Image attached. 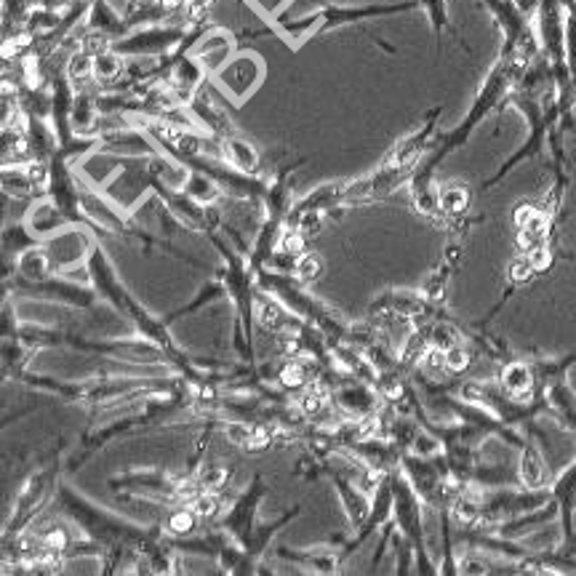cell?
<instances>
[{"mask_svg":"<svg viewBox=\"0 0 576 576\" xmlns=\"http://www.w3.org/2000/svg\"><path fill=\"white\" fill-rule=\"evenodd\" d=\"M539 54L542 51H523V48H520V51H499V59H496L492 70H488L486 81H483L481 89H477L468 115H464L449 134L435 137L433 147L427 150V155L422 158V163L416 165L412 180H408V195H412V204L422 217L433 219V222L446 227L443 214H440L438 206L435 174H438V169L443 165L446 158L453 155L457 150H462V147L473 139L477 126H481L488 115L496 113V110L507 107V96L512 94V89L518 85L520 78L526 76V70L537 62Z\"/></svg>","mask_w":576,"mask_h":576,"instance_id":"cell-1","label":"cell"},{"mask_svg":"<svg viewBox=\"0 0 576 576\" xmlns=\"http://www.w3.org/2000/svg\"><path fill=\"white\" fill-rule=\"evenodd\" d=\"M54 505L83 531L85 539L104 548L102 566L107 574L120 572V568H139V557L163 539V526H142L120 518L85 499L67 483H59Z\"/></svg>","mask_w":576,"mask_h":576,"instance_id":"cell-2","label":"cell"},{"mask_svg":"<svg viewBox=\"0 0 576 576\" xmlns=\"http://www.w3.org/2000/svg\"><path fill=\"white\" fill-rule=\"evenodd\" d=\"M20 382L46 392V395L62 398L67 403L110 408L120 401H139V398L174 392L182 384V377L180 373H165V377H115V373H107V377H85L72 382V379L46 377V373H33L27 369Z\"/></svg>","mask_w":576,"mask_h":576,"instance_id":"cell-3","label":"cell"},{"mask_svg":"<svg viewBox=\"0 0 576 576\" xmlns=\"http://www.w3.org/2000/svg\"><path fill=\"white\" fill-rule=\"evenodd\" d=\"M206 238L208 243L217 249L219 260H222V265L217 267V278L222 280L227 302H230L232 312H235V318H232V350H235L241 364L254 366L256 364V347H254L256 293H260L256 273L254 267L249 265V256L224 235L222 224H219L214 232H208Z\"/></svg>","mask_w":576,"mask_h":576,"instance_id":"cell-4","label":"cell"},{"mask_svg":"<svg viewBox=\"0 0 576 576\" xmlns=\"http://www.w3.org/2000/svg\"><path fill=\"white\" fill-rule=\"evenodd\" d=\"M20 339L24 345L33 347L35 353L46 350V347H65V350H76L83 355H96V358L118 360V364H134V366H152V369H169L165 355L161 347L152 342L142 339H89L85 334H76L70 329H54V326H38V323H22ZM171 371V369H169Z\"/></svg>","mask_w":576,"mask_h":576,"instance_id":"cell-5","label":"cell"},{"mask_svg":"<svg viewBox=\"0 0 576 576\" xmlns=\"http://www.w3.org/2000/svg\"><path fill=\"white\" fill-rule=\"evenodd\" d=\"M419 9L416 0H401V3H369V5H321L308 16L299 20H286V16H275L273 33L280 35L293 48L302 46L304 41L318 38V35L334 33V30L353 27V24H364L371 20H382V16L408 14V11Z\"/></svg>","mask_w":576,"mask_h":576,"instance_id":"cell-6","label":"cell"},{"mask_svg":"<svg viewBox=\"0 0 576 576\" xmlns=\"http://www.w3.org/2000/svg\"><path fill=\"white\" fill-rule=\"evenodd\" d=\"M256 284H260L262 291H267L269 297L278 299L291 315H297L302 323H308V326L326 334L329 342H347V336H350L353 323H347L345 318L336 310H331L326 302L312 297L308 286L299 284L293 275L275 273V269H260V273H256Z\"/></svg>","mask_w":576,"mask_h":576,"instance_id":"cell-7","label":"cell"},{"mask_svg":"<svg viewBox=\"0 0 576 576\" xmlns=\"http://www.w3.org/2000/svg\"><path fill=\"white\" fill-rule=\"evenodd\" d=\"M83 211L85 217L91 219V224H94L96 238H120V241L137 243L139 249L147 251V254H150V251H163V254L174 256V260L182 262V265L206 269V265L198 260V256H189L187 251L176 249L174 243L165 241V238L142 230L139 222H134L128 214L120 211V206H113L104 195L94 193V189L89 187H83Z\"/></svg>","mask_w":576,"mask_h":576,"instance_id":"cell-8","label":"cell"},{"mask_svg":"<svg viewBox=\"0 0 576 576\" xmlns=\"http://www.w3.org/2000/svg\"><path fill=\"white\" fill-rule=\"evenodd\" d=\"M107 488L120 499H150L161 505H189L204 494V486L193 470L187 475H171L165 470H126V473L110 475Z\"/></svg>","mask_w":576,"mask_h":576,"instance_id":"cell-9","label":"cell"},{"mask_svg":"<svg viewBox=\"0 0 576 576\" xmlns=\"http://www.w3.org/2000/svg\"><path fill=\"white\" fill-rule=\"evenodd\" d=\"M65 440L57 446V451L41 464L38 470H33L24 477L20 494H16L14 507H11L9 520H5V529L0 531L3 537H20L24 531H30V526L38 520V515L46 510L48 505H54V496H57L59 483H62L65 473Z\"/></svg>","mask_w":576,"mask_h":576,"instance_id":"cell-10","label":"cell"},{"mask_svg":"<svg viewBox=\"0 0 576 576\" xmlns=\"http://www.w3.org/2000/svg\"><path fill=\"white\" fill-rule=\"evenodd\" d=\"M451 390L457 392L459 398H464V401H470V403H475V406L492 412L496 419L505 422L507 427H515V430H531V433H537L539 438H544V435L537 430V425L542 416H550L548 398L518 401V398L507 395V392L502 388H496V384L477 382V379H464V382L451 384Z\"/></svg>","mask_w":576,"mask_h":576,"instance_id":"cell-11","label":"cell"},{"mask_svg":"<svg viewBox=\"0 0 576 576\" xmlns=\"http://www.w3.org/2000/svg\"><path fill=\"white\" fill-rule=\"evenodd\" d=\"M390 486H392V526L395 531L412 544L414 550V572L416 574H438V566L433 563L430 550H427L425 534V502L414 492L408 477L401 473V468L392 470Z\"/></svg>","mask_w":576,"mask_h":576,"instance_id":"cell-12","label":"cell"},{"mask_svg":"<svg viewBox=\"0 0 576 576\" xmlns=\"http://www.w3.org/2000/svg\"><path fill=\"white\" fill-rule=\"evenodd\" d=\"M189 22H158L131 30L113 43L115 51L126 59H163L187 41Z\"/></svg>","mask_w":576,"mask_h":576,"instance_id":"cell-13","label":"cell"},{"mask_svg":"<svg viewBox=\"0 0 576 576\" xmlns=\"http://www.w3.org/2000/svg\"><path fill=\"white\" fill-rule=\"evenodd\" d=\"M269 494V486L265 475L256 473L251 477L246 492L238 496L227 510L219 515V520L214 526L222 529L227 537L235 544H241L243 550L251 548V539H254L256 529H260V505L262 499Z\"/></svg>","mask_w":576,"mask_h":576,"instance_id":"cell-14","label":"cell"},{"mask_svg":"<svg viewBox=\"0 0 576 576\" xmlns=\"http://www.w3.org/2000/svg\"><path fill=\"white\" fill-rule=\"evenodd\" d=\"M14 297L22 299H35V302H54V304H65V308L72 310H94L96 302H100V293L94 288L76 284V280H67L51 275L46 280H24L20 275H14Z\"/></svg>","mask_w":576,"mask_h":576,"instance_id":"cell-15","label":"cell"},{"mask_svg":"<svg viewBox=\"0 0 576 576\" xmlns=\"http://www.w3.org/2000/svg\"><path fill=\"white\" fill-rule=\"evenodd\" d=\"M83 267H85V275H89L91 288L100 293V299H104L110 308L118 312V318H128V312L134 310V304H137L139 299L128 291L124 280H120L118 269H115L113 265V260L104 254V249L96 241L91 243Z\"/></svg>","mask_w":576,"mask_h":576,"instance_id":"cell-16","label":"cell"},{"mask_svg":"<svg viewBox=\"0 0 576 576\" xmlns=\"http://www.w3.org/2000/svg\"><path fill=\"white\" fill-rule=\"evenodd\" d=\"M499 388L518 401L544 398L548 388V360L507 358L499 364Z\"/></svg>","mask_w":576,"mask_h":576,"instance_id":"cell-17","label":"cell"},{"mask_svg":"<svg viewBox=\"0 0 576 576\" xmlns=\"http://www.w3.org/2000/svg\"><path fill=\"white\" fill-rule=\"evenodd\" d=\"M329 395L336 412L345 416V419H371V416H377L384 408L379 390L373 384L364 382V379L350 377V373H345L329 390Z\"/></svg>","mask_w":576,"mask_h":576,"instance_id":"cell-18","label":"cell"},{"mask_svg":"<svg viewBox=\"0 0 576 576\" xmlns=\"http://www.w3.org/2000/svg\"><path fill=\"white\" fill-rule=\"evenodd\" d=\"M214 78L232 102L241 104L265 81V62L251 51L235 54V57L227 59L224 67L214 72Z\"/></svg>","mask_w":576,"mask_h":576,"instance_id":"cell-19","label":"cell"},{"mask_svg":"<svg viewBox=\"0 0 576 576\" xmlns=\"http://www.w3.org/2000/svg\"><path fill=\"white\" fill-rule=\"evenodd\" d=\"M185 110L189 118H193V124H198L208 134V137L219 139V142L227 137H232V134H238V128L235 124H232L230 115H227V110L217 100H214V94L208 91V83L185 104Z\"/></svg>","mask_w":576,"mask_h":576,"instance_id":"cell-20","label":"cell"},{"mask_svg":"<svg viewBox=\"0 0 576 576\" xmlns=\"http://www.w3.org/2000/svg\"><path fill=\"white\" fill-rule=\"evenodd\" d=\"M550 494L557 505V520H561V548L576 539V459L550 483Z\"/></svg>","mask_w":576,"mask_h":576,"instance_id":"cell-21","label":"cell"},{"mask_svg":"<svg viewBox=\"0 0 576 576\" xmlns=\"http://www.w3.org/2000/svg\"><path fill=\"white\" fill-rule=\"evenodd\" d=\"M568 371H561L553 360H548V388H544V398H548L550 416H555L566 430L576 435V392L568 384Z\"/></svg>","mask_w":576,"mask_h":576,"instance_id":"cell-22","label":"cell"},{"mask_svg":"<svg viewBox=\"0 0 576 576\" xmlns=\"http://www.w3.org/2000/svg\"><path fill=\"white\" fill-rule=\"evenodd\" d=\"M275 555L280 561L291 563V566L304 568L310 574H339L342 553L334 542L329 548H310V550H291V548H275Z\"/></svg>","mask_w":576,"mask_h":576,"instance_id":"cell-23","label":"cell"},{"mask_svg":"<svg viewBox=\"0 0 576 576\" xmlns=\"http://www.w3.org/2000/svg\"><path fill=\"white\" fill-rule=\"evenodd\" d=\"M193 54L198 57V62L206 67L208 76H214V72L219 70V67H224V62L230 57H235L238 54V41L232 38L230 33H222V30L211 27L208 33L195 43Z\"/></svg>","mask_w":576,"mask_h":576,"instance_id":"cell-24","label":"cell"},{"mask_svg":"<svg viewBox=\"0 0 576 576\" xmlns=\"http://www.w3.org/2000/svg\"><path fill=\"white\" fill-rule=\"evenodd\" d=\"M24 222H27L30 232H33L35 238H41L43 243L51 241L54 235H59V232L70 230L72 227L70 219H67L65 214L46 198V195L30 204V211L27 217H24Z\"/></svg>","mask_w":576,"mask_h":576,"instance_id":"cell-25","label":"cell"},{"mask_svg":"<svg viewBox=\"0 0 576 576\" xmlns=\"http://www.w3.org/2000/svg\"><path fill=\"white\" fill-rule=\"evenodd\" d=\"M83 27L94 30V33L104 35V38H110L113 43L131 33L126 16L118 14V11L110 5V0H91L89 11H85Z\"/></svg>","mask_w":576,"mask_h":576,"instance_id":"cell-26","label":"cell"},{"mask_svg":"<svg viewBox=\"0 0 576 576\" xmlns=\"http://www.w3.org/2000/svg\"><path fill=\"white\" fill-rule=\"evenodd\" d=\"M520 462H518V483L523 488H544L550 486L548 475V462H544V453L539 449L534 440H526L520 446Z\"/></svg>","mask_w":576,"mask_h":576,"instance_id":"cell-27","label":"cell"},{"mask_svg":"<svg viewBox=\"0 0 576 576\" xmlns=\"http://www.w3.org/2000/svg\"><path fill=\"white\" fill-rule=\"evenodd\" d=\"M219 147H222V158L232 165V169L243 171V174H262L260 150H256V147L251 145L246 137H241V134H232V137L222 139Z\"/></svg>","mask_w":576,"mask_h":576,"instance_id":"cell-28","label":"cell"},{"mask_svg":"<svg viewBox=\"0 0 576 576\" xmlns=\"http://www.w3.org/2000/svg\"><path fill=\"white\" fill-rule=\"evenodd\" d=\"M35 246H43V241L30 232V227L24 219L22 222H11V224L0 227V260L14 262L16 265V260H20L24 251H30Z\"/></svg>","mask_w":576,"mask_h":576,"instance_id":"cell-29","label":"cell"},{"mask_svg":"<svg viewBox=\"0 0 576 576\" xmlns=\"http://www.w3.org/2000/svg\"><path fill=\"white\" fill-rule=\"evenodd\" d=\"M470 189L459 182H449V185L438 187V206L440 214H443L446 227H451L453 222H462V219L470 217Z\"/></svg>","mask_w":576,"mask_h":576,"instance_id":"cell-30","label":"cell"},{"mask_svg":"<svg viewBox=\"0 0 576 576\" xmlns=\"http://www.w3.org/2000/svg\"><path fill=\"white\" fill-rule=\"evenodd\" d=\"M16 275L24 280H46V278H51V275H57L46 243H43V246L24 251L20 260H16Z\"/></svg>","mask_w":576,"mask_h":576,"instance_id":"cell-31","label":"cell"},{"mask_svg":"<svg viewBox=\"0 0 576 576\" xmlns=\"http://www.w3.org/2000/svg\"><path fill=\"white\" fill-rule=\"evenodd\" d=\"M161 526L169 537L187 539V537L200 534V529H204V520H200V515L195 512L193 505H176L174 510L165 515V520Z\"/></svg>","mask_w":576,"mask_h":576,"instance_id":"cell-32","label":"cell"},{"mask_svg":"<svg viewBox=\"0 0 576 576\" xmlns=\"http://www.w3.org/2000/svg\"><path fill=\"white\" fill-rule=\"evenodd\" d=\"M182 189H185L189 198L200 206H217L219 200L224 198L222 187H219L211 176L200 174V171H193V169H187L185 185H182Z\"/></svg>","mask_w":576,"mask_h":576,"instance_id":"cell-33","label":"cell"},{"mask_svg":"<svg viewBox=\"0 0 576 576\" xmlns=\"http://www.w3.org/2000/svg\"><path fill=\"white\" fill-rule=\"evenodd\" d=\"M126 57H120L113 46L104 48V51L94 54V81L100 85H113L126 76Z\"/></svg>","mask_w":576,"mask_h":576,"instance_id":"cell-34","label":"cell"},{"mask_svg":"<svg viewBox=\"0 0 576 576\" xmlns=\"http://www.w3.org/2000/svg\"><path fill=\"white\" fill-rule=\"evenodd\" d=\"M416 3H419V9L427 14V22H430L435 41H438V48H443L446 30H449V33H453L451 20H449V5H446V0H416ZM453 35H457V33H453ZM457 38H459V35H457Z\"/></svg>","mask_w":576,"mask_h":576,"instance_id":"cell-35","label":"cell"},{"mask_svg":"<svg viewBox=\"0 0 576 576\" xmlns=\"http://www.w3.org/2000/svg\"><path fill=\"white\" fill-rule=\"evenodd\" d=\"M323 269H326V265H323V260L315 254V251H302L297 260V267H293V278H297L299 284L310 286L321 278Z\"/></svg>","mask_w":576,"mask_h":576,"instance_id":"cell-36","label":"cell"},{"mask_svg":"<svg viewBox=\"0 0 576 576\" xmlns=\"http://www.w3.org/2000/svg\"><path fill=\"white\" fill-rule=\"evenodd\" d=\"M459 574H492V563L481 561V557L468 555L459 561Z\"/></svg>","mask_w":576,"mask_h":576,"instance_id":"cell-37","label":"cell"},{"mask_svg":"<svg viewBox=\"0 0 576 576\" xmlns=\"http://www.w3.org/2000/svg\"><path fill=\"white\" fill-rule=\"evenodd\" d=\"M512 3L518 5V9L523 11L529 20H534V14H537V9H539V3H542V0H512Z\"/></svg>","mask_w":576,"mask_h":576,"instance_id":"cell-38","label":"cell"},{"mask_svg":"<svg viewBox=\"0 0 576 576\" xmlns=\"http://www.w3.org/2000/svg\"><path fill=\"white\" fill-rule=\"evenodd\" d=\"M553 364H555L561 371H568V369H572V366H576V350L568 353V355H563V358L553 360Z\"/></svg>","mask_w":576,"mask_h":576,"instance_id":"cell-39","label":"cell"},{"mask_svg":"<svg viewBox=\"0 0 576 576\" xmlns=\"http://www.w3.org/2000/svg\"><path fill=\"white\" fill-rule=\"evenodd\" d=\"M288 3V0H265V11L267 14H278L280 9Z\"/></svg>","mask_w":576,"mask_h":576,"instance_id":"cell-40","label":"cell"},{"mask_svg":"<svg viewBox=\"0 0 576 576\" xmlns=\"http://www.w3.org/2000/svg\"><path fill=\"white\" fill-rule=\"evenodd\" d=\"M561 550H563V553H568V555H576V539H574L572 544H568V548H561Z\"/></svg>","mask_w":576,"mask_h":576,"instance_id":"cell-41","label":"cell"},{"mask_svg":"<svg viewBox=\"0 0 576 576\" xmlns=\"http://www.w3.org/2000/svg\"><path fill=\"white\" fill-rule=\"evenodd\" d=\"M241 3H243V0H241Z\"/></svg>","mask_w":576,"mask_h":576,"instance_id":"cell-42","label":"cell"}]
</instances>
